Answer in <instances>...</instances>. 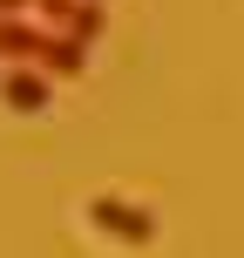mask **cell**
<instances>
[{"instance_id":"6","label":"cell","mask_w":244,"mask_h":258,"mask_svg":"<svg viewBox=\"0 0 244 258\" xmlns=\"http://www.w3.org/2000/svg\"><path fill=\"white\" fill-rule=\"evenodd\" d=\"M27 7H41V0H0V21H21Z\"/></svg>"},{"instance_id":"3","label":"cell","mask_w":244,"mask_h":258,"mask_svg":"<svg viewBox=\"0 0 244 258\" xmlns=\"http://www.w3.org/2000/svg\"><path fill=\"white\" fill-rule=\"evenodd\" d=\"M41 48H48V27H34V21H0V61L41 68Z\"/></svg>"},{"instance_id":"1","label":"cell","mask_w":244,"mask_h":258,"mask_svg":"<svg viewBox=\"0 0 244 258\" xmlns=\"http://www.w3.org/2000/svg\"><path fill=\"white\" fill-rule=\"evenodd\" d=\"M34 14H48V27H54V34L82 41V48L102 34V0H41Z\"/></svg>"},{"instance_id":"4","label":"cell","mask_w":244,"mask_h":258,"mask_svg":"<svg viewBox=\"0 0 244 258\" xmlns=\"http://www.w3.org/2000/svg\"><path fill=\"white\" fill-rule=\"evenodd\" d=\"M0 102L21 109V116L48 109V75H41V68H7V75H0Z\"/></svg>"},{"instance_id":"2","label":"cell","mask_w":244,"mask_h":258,"mask_svg":"<svg viewBox=\"0 0 244 258\" xmlns=\"http://www.w3.org/2000/svg\"><path fill=\"white\" fill-rule=\"evenodd\" d=\"M89 218L102 224V231H116L122 245H142V238L156 231V224H149V211H136V204H122V197H95V204H89Z\"/></svg>"},{"instance_id":"5","label":"cell","mask_w":244,"mask_h":258,"mask_svg":"<svg viewBox=\"0 0 244 258\" xmlns=\"http://www.w3.org/2000/svg\"><path fill=\"white\" fill-rule=\"evenodd\" d=\"M82 61H89V48L48 27V48H41V68H48V75H82Z\"/></svg>"}]
</instances>
